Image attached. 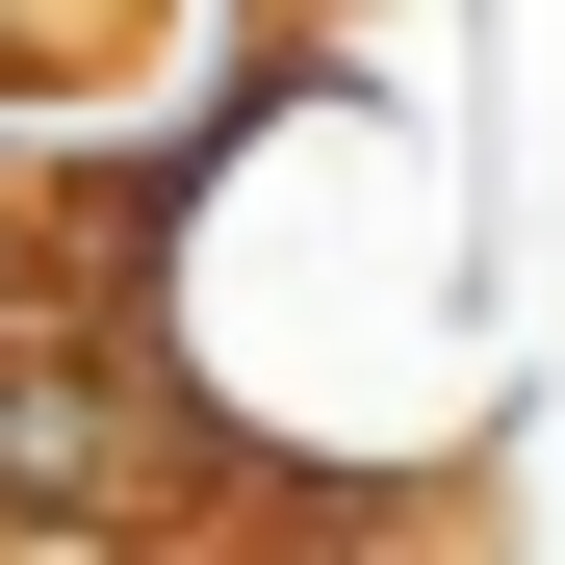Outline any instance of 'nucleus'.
I'll return each instance as SVG.
<instances>
[{"label": "nucleus", "mask_w": 565, "mask_h": 565, "mask_svg": "<svg viewBox=\"0 0 565 565\" xmlns=\"http://www.w3.org/2000/svg\"><path fill=\"white\" fill-rule=\"evenodd\" d=\"M206 514V437L154 412L129 309H26L0 282V540H180Z\"/></svg>", "instance_id": "obj_1"}]
</instances>
